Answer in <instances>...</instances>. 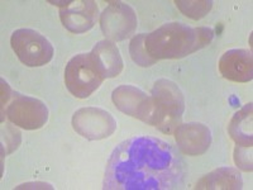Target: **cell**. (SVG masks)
I'll return each instance as SVG.
<instances>
[{"label": "cell", "instance_id": "1", "mask_svg": "<svg viewBox=\"0 0 253 190\" xmlns=\"http://www.w3.org/2000/svg\"><path fill=\"white\" fill-rule=\"evenodd\" d=\"M185 166L170 143L132 137L117 146L104 175L105 190H167L182 184Z\"/></svg>", "mask_w": 253, "mask_h": 190}, {"label": "cell", "instance_id": "2", "mask_svg": "<svg viewBox=\"0 0 253 190\" xmlns=\"http://www.w3.org/2000/svg\"><path fill=\"white\" fill-rule=\"evenodd\" d=\"M214 31L209 27L191 28L171 22L146 35L144 47L155 60H172L191 55L213 41Z\"/></svg>", "mask_w": 253, "mask_h": 190}, {"label": "cell", "instance_id": "3", "mask_svg": "<svg viewBox=\"0 0 253 190\" xmlns=\"http://www.w3.org/2000/svg\"><path fill=\"white\" fill-rule=\"evenodd\" d=\"M152 99L155 103V122L162 133L170 135L181 124L185 110L184 94L175 83L166 79H160L152 88Z\"/></svg>", "mask_w": 253, "mask_h": 190}, {"label": "cell", "instance_id": "4", "mask_svg": "<svg viewBox=\"0 0 253 190\" xmlns=\"http://www.w3.org/2000/svg\"><path fill=\"white\" fill-rule=\"evenodd\" d=\"M104 78L95 66L90 53L74 56L65 69V85L74 96L85 99L103 84Z\"/></svg>", "mask_w": 253, "mask_h": 190}, {"label": "cell", "instance_id": "5", "mask_svg": "<svg viewBox=\"0 0 253 190\" xmlns=\"http://www.w3.org/2000/svg\"><path fill=\"white\" fill-rule=\"evenodd\" d=\"M10 44L17 57L26 66H43L53 57L51 42L35 29H17L12 35Z\"/></svg>", "mask_w": 253, "mask_h": 190}, {"label": "cell", "instance_id": "6", "mask_svg": "<svg viewBox=\"0 0 253 190\" xmlns=\"http://www.w3.org/2000/svg\"><path fill=\"white\" fill-rule=\"evenodd\" d=\"M8 119L27 131L40 130L48 121V108L40 99L13 93L12 100L5 109Z\"/></svg>", "mask_w": 253, "mask_h": 190}, {"label": "cell", "instance_id": "7", "mask_svg": "<svg viewBox=\"0 0 253 190\" xmlns=\"http://www.w3.org/2000/svg\"><path fill=\"white\" fill-rule=\"evenodd\" d=\"M74 130L90 141L108 139L117 130V121L107 110L87 107L76 110L72 117Z\"/></svg>", "mask_w": 253, "mask_h": 190}, {"label": "cell", "instance_id": "8", "mask_svg": "<svg viewBox=\"0 0 253 190\" xmlns=\"http://www.w3.org/2000/svg\"><path fill=\"white\" fill-rule=\"evenodd\" d=\"M137 15L132 6L122 1L110 3L100 15V28L109 41H124L137 28Z\"/></svg>", "mask_w": 253, "mask_h": 190}, {"label": "cell", "instance_id": "9", "mask_svg": "<svg viewBox=\"0 0 253 190\" xmlns=\"http://www.w3.org/2000/svg\"><path fill=\"white\" fill-rule=\"evenodd\" d=\"M113 103L124 114L130 115L144 123L153 126L155 122V103L152 96L132 85L118 87L112 94Z\"/></svg>", "mask_w": 253, "mask_h": 190}, {"label": "cell", "instance_id": "10", "mask_svg": "<svg viewBox=\"0 0 253 190\" xmlns=\"http://www.w3.org/2000/svg\"><path fill=\"white\" fill-rule=\"evenodd\" d=\"M99 17V8L92 0L70 1L61 8L60 19L63 27L72 33H85L95 26Z\"/></svg>", "mask_w": 253, "mask_h": 190}, {"label": "cell", "instance_id": "11", "mask_svg": "<svg viewBox=\"0 0 253 190\" xmlns=\"http://www.w3.org/2000/svg\"><path fill=\"white\" fill-rule=\"evenodd\" d=\"M173 135L180 151L187 156L203 155L211 144V131L198 122L180 124L173 131Z\"/></svg>", "mask_w": 253, "mask_h": 190}, {"label": "cell", "instance_id": "12", "mask_svg": "<svg viewBox=\"0 0 253 190\" xmlns=\"http://www.w3.org/2000/svg\"><path fill=\"white\" fill-rule=\"evenodd\" d=\"M223 78L234 83H248L253 79V58L251 51L242 48L224 52L219 60Z\"/></svg>", "mask_w": 253, "mask_h": 190}, {"label": "cell", "instance_id": "13", "mask_svg": "<svg viewBox=\"0 0 253 190\" xmlns=\"http://www.w3.org/2000/svg\"><path fill=\"white\" fill-rule=\"evenodd\" d=\"M90 55L104 79L117 78L123 70L121 52L112 41L103 40L98 42L92 47Z\"/></svg>", "mask_w": 253, "mask_h": 190}, {"label": "cell", "instance_id": "14", "mask_svg": "<svg viewBox=\"0 0 253 190\" xmlns=\"http://www.w3.org/2000/svg\"><path fill=\"white\" fill-rule=\"evenodd\" d=\"M243 187V179L238 170L232 167H219L207 174L196 183L195 189L205 190H239Z\"/></svg>", "mask_w": 253, "mask_h": 190}, {"label": "cell", "instance_id": "15", "mask_svg": "<svg viewBox=\"0 0 253 190\" xmlns=\"http://www.w3.org/2000/svg\"><path fill=\"white\" fill-rule=\"evenodd\" d=\"M252 103L246 104L241 108L228 126V133L238 146H252L253 144V115Z\"/></svg>", "mask_w": 253, "mask_h": 190}, {"label": "cell", "instance_id": "16", "mask_svg": "<svg viewBox=\"0 0 253 190\" xmlns=\"http://www.w3.org/2000/svg\"><path fill=\"white\" fill-rule=\"evenodd\" d=\"M175 4L182 14L194 20L204 18L210 12V9L213 8L211 0H176Z\"/></svg>", "mask_w": 253, "mask_h": 190}, {"label": "cell", "instance_id": "17", "mask_svg": "<svg viewBox=\"0 0 253 190\" xmlns=\"http://www.w3.org/2000/svg\"><path fill=\"white\" fill-rule=\"evenodd\" d=\"M144 38H146L144 33L137 35L132 38L129 45L130 57L139 66L150 67L152 66L153 63L157 62V60H155V58L148 55V52H147L146 47H144Z\"/></svg>", "mask_w": 253, "mask_h": 190}, {"label": "cell", "instance_id": "18", "mask_svg": "<svg viewBox=\"0 0 253 190\" xmlns=\"http://www.w3.org/2000/svg\"><path fill=\"white\" fill-rule=\"evenodd\" d=\"M252 146H238L234 148V162L243 171H252Z\"/></svg>", "mask_w": 253, "mask_h": 190}]
</instances>
